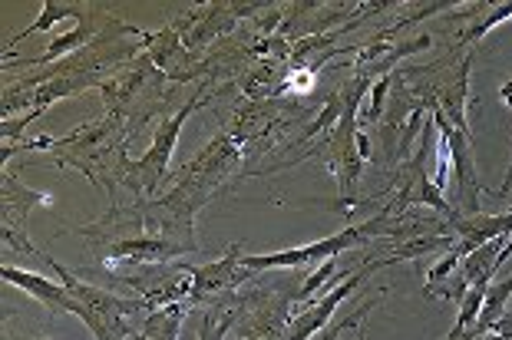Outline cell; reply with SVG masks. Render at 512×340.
<instances>
[{"label": "cell", "mask_w": 512, "mask_h": 340, "mask_svg": "<svg viewBox=\"0 0 512 340\" xmlns=\"http://www.w3.org/2000/svg\"><path fill=\"white\" fill-rule=\"evenodd\" d=\"M202 103L199 100H192L189 106L182 109V113L172 119L169 126H162V133H159V139H156V146H152V152H149V159H146V166L152 169V175H162V166H166V159H169V152H172V146H176V133H179V126L185 123V119H189V113L192 109H199Z\"/></svg>", "instance_id": "52a82bcc"}, {"label": "cell", "mask_w": 512, "mask_h": 340, "mask_svg": "<svg viewBox=\"0 0 512 340\" xmlns=\"http://www.w3.org/2000/svg\"><path fill=\"white\" fill-rule=\"evenodd\" d=\"M380 265H387V261H370V265H364L361 271H354L351 278H344V281H341V288H334V291L328 294V298H321L318 304L311 307L308 314L301 317L298 324H294V331L288 334V340H308L324 321H331V314L337 311V304H341V301L347 298V294H351V291L357 288V284H361V281L367 278V274L374 271V268H380Z\"/></svg>", "instance_id": "277c9868"}, {"label": "cell", "mask_w": 512, "mask_h": 340, "mask_svg": "<svg viewBox=\"0 0 512 340\" xmlns=\"http://www.w3.org/2000/svg\"><path fill=\"white\" fill-rule=\"evenodd\" d=\"M43 261L60 274V281L67 284V291L86 307L83 324L96 334V340H123L129 334V314L143 311V301H123L110 291L93 288V284L80 281L76 274H70L57 258H50V255H43Z\"/></svg>", "instance_id": "6da1fadb"}, {"label": "cell", "mask_w": 512, "mask_h": 340, "mask_svg": "<svg viewBox=\"0 0 512 340\" xmlns=\"http://www.w3.org/2000/svg\"><path fill=\"white\" fill-rule=\"evenodd\" d=\"M499 96L512 106V83H503V90H499ZM512 189V166H509V172H506V182H503V189H499V195H506Z\"/></svg>", "instance_id": "30bf717a"}, {"label": "cell", "mask_w": 512, "mask_h": 340, "mask_svg": "<svg viewBox=\"0 0 512 340\" xmlns=\"http://www.w3.org/2000/svg\"><path fill=\"white\" fill-rule=\"evenodd\" d=\"M506 17H512V4H503V7H496V14L493 17H489V20H483V24H476L473 30H470V34H466L463 40H476V37H483V34H489V30H493V27H499V24H503V20Z\"/></svg>", "instance_id": "ba28073f"}, {"label": "cell", "mask_w": 512, "mask_h": 340, "mask_svg": "<svg viewBox=\"0 0 512 340\" xmlns=\"http://www.w3.org/2000/svg\"><path fill=\"white\" fill-rule=\"evenodd\" d=\"M235 255H238V248L228 251L222 261H212V265L195 268V274H192V294H195V301L205 298V294L222 291V288H235V284H242L248 278L245 265Z\"/></svg>", "instance_id": "5b68a950"}, {"label": "cell", "mask_w": 512, "mask_h": 340, "mask_svg": "<svg viewBox=\"0 0 512 340\" xmlns=\"http://www.w3.org/2000/svg\"><path fill=\"white\" fill-rule=\"evenodd\" d=\"M0 278L10 281L14 288L20 291H27V294H34V298L47 307V311H70L76 314L83 321V314H86V307L73 298V294L67 291V284H53L47 278H40V274L34 271H24V268H0Z\"/></svg>", "instance_id": "3957f363"}, {"label": "cell", "mask_w": 512, "mask_h": 340, "mask_svg": "<svg viewBox=\"0 0 512 340\" xmlns=\"http://www.w3.org/2000/svg\"><path fill=\"white\" fill-rule=\"evenodd\" d=\"M384 228V218H370L364 225H354V228H344L341 235H331L324 241H314L308 248H288V251H278V255H255V258H242V265L248 274L255 271H265V268H301V265H324V261H334L341 251H347L351 245H361L374 232Z\"/></svg>", "instance_id": "7a4b0ae2"}, {"label": "cell", "mask_w": 512, "mask_h": 340, "mask_svg": "<svg viewBox=\"0 0 512 340\" xmlns=\"http://www.w3.org/2000/svg\"><path fill=\"white\" fill-rule=\"evenodd\" d=\"M73 10L70 7H60V4H47V14H43L40 20L30 30H24V34H34V30H47L50 24H53V17H70Z\"/></svg>", "instance_id": "9c48e42d"}, {"label": "cell", "mask_w": 512, "mask_h": 340, "mask_svg": "<svg viewBox=\"0 0 512 340\" xmlns=\"http://www.w3.org/2000/svg\"><path fill=\"white\" fill-rule=\"evenodd\" d=\"M443 136L450 139L453 166H456V175H460V205L466 215H476L479 212V185H476L473 156H470V146H466V136H463V129H456L450 123H443Z\"/></svg>", "instance_id": "8992f818"}]
</instances>
